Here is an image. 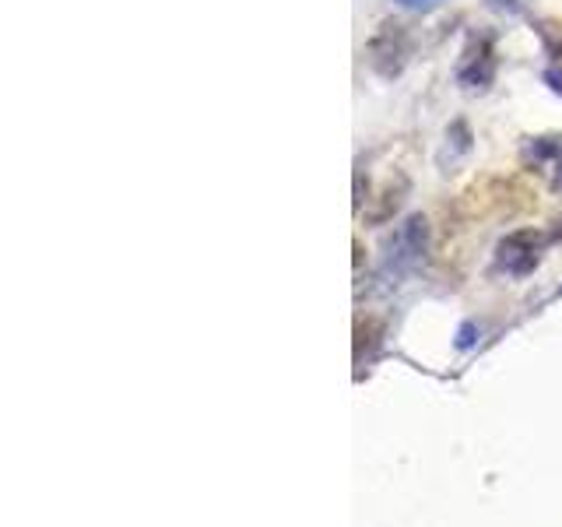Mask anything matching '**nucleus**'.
Masks as SVG:
<instances>
[{
	"label": "nucleus",
	"instance_id": "nucleus-6",
	"mask_svg": "<svg viewBox=\"0 0 562 527\" xmlns=\"http://www.w3.org/2000/svg\"><path fill=\"white\" fill-rule=\"evenodd\" d=\"M471 152V131H468V123L464 120H457L453 127L447 131V145H443V152H439V166H453L457 158L461 155H468Z\"/></svg>",
	"mask_w": 562,
	"mask_h": 527
},
{
	"label": "nucleus",
	"instance_id": "nucleus-5",
	"mask_svg": "<svg viewBox=\"0 0 562 527\" xmlns=\"http://www.w3.org/2000/svg\"><path fill=\"white\" fill-rule=\"evenodd\" d=\"M404 198H408V180H397V187H394V180L383 187V198H380V204L376 208H369L366 211V222L369 225H383V222H391L394 218V211L404 204Z\"/></svg>",
	"mask_w": 562,
	"mask_h": 527
},
{
	"label": "nucleus",
	"instance_id": "nucleus-1",
	"mask_svg": "<svg viewBox=\"0 0 562 527\" xmlns=\"http://www.w3.org/2000/svg\"><path fill=\"white\" fill-rule=\"evenodd\" d=\"M429 254V218L426 215H408L397 233L386 243V254H383V271L380 278L386 285H397L401 278H408L422 260Z\"/></svg>",
	"mask_w": 562,
	"mask_h": 527
},
{
	"label": "nucleus",
	"instance_id": "nucleus-4",
	"mask_svg": "<svg viewBox=\"0 0 562 527\" xmlns=\"http://www.w3.org/2000/svg\"><path fill=\"white\" fill-rule=\"evenodd\" d=\"M541 246H544V236L535 233V228H517V233H509L499 239L496 246V264H499V271L506 274H531L538 268V260H541Z\"/></svg>",
	"mask_w": 562,
	"mask_h": 527
},
{
	"label": "nucleus",
	"instance_id": "nucleus-10",
	"mask_svg": "<svg viewBox=\"0 0 562 527\" xmlns=\"http://www.w3.org/2000/svg\"><path fill=\"white\" fill-rule=\"evenodd\" d=\"M559 172H555V187H562V155H559V166H555Z\"/></svg>",
	"mask_w": 562,
	"mask_h": 527
},
{
	"label": "nucleus",
	"instance_id": "nucleus-3",
	"mask_svg": "<svg viewBox=\"0 0 562 527\" xmlns=\"http://www.w3.org/2000/svg\"><path fill=\"white\" fill-rule=\"evenodd\" d=\"M492 81H496V43H492L488 32H474L461 53V60H457V85L464 92L479 96L488 92Z\"/></svg>",
	"mask_w": 562,
	"mask_h": 527
},
{
	"label": "nucleus",
	"instance_id": "nucleus-8",
	"mask_svg": "<svg viewBox=\"0 0 562 527\" xmlns=\"http://www.w3.org/2000/svg\"><path fill=\"white\" fill-rule=\"evenodd\" d=\"M485 4L499 14H520L527 8V0H485Z\"/></svg>",
	"mask_w": 562,
	"mask_h": 527
},
{
	"label": "nucleus",
	"instance_id": "nucleus-9",
	"mask_svg": "<svg viewBox=\"0 0 562 527\" xmlns=\"http://www.w3.org/2000/svg\"><path fill=\"white\" fill-rule=\"evenodd\" d=\"M394 4H401L404 11H432L443 4V0H394Z\"/></svg>",
	"mask_w": 562,
	"mask_h": 527
},
{
	"label": "nucleus",
	"instance_id": "nucleus-7",
	"mask_svg": "<svg viewBox=\"0 0 562 527\" xmlns=\"http://www.w3.org/2000/svg\"><path fill=\"white\" fill-rule=\"evenodd\" d=\"M535 32H538L544 53H549L555 64H562V22H555V18H541V22L535 25Z\"/></svg>",
	"mask_w": 562,
	"mask_h": 527
},
{
	"label": "nucleus",
	"instance_id": "nucleus-2",
	"mask_svg": "<svg viewBox=\"0 0 562 527\" xmlns=\"http://www.w3.org/2000/svg\"><path fill=\"white\" fill-rule=\"evenodd\" d=\"M408 60H412V32H408V25L386 18V22H380V29L369 35V43H366L369 70H373L376 78L394 81V78L404 75Z\"/></svg>",
	"mask_w": 562,
	"mask_h": 527
}]
</instances>
